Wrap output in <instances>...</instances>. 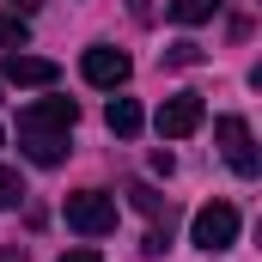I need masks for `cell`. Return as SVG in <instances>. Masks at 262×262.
<instances>
[{
    "mask_svg": "<svg viewBox=\"0 0 262 262\" xmlns=\"http://www.w3.org/2000/svg\"><path fill=\"white\" fill-rule=\"evenodd\" d=\"M67 226L79 232V238H110L116 232V195H104V189H79V195H67Z\"/></svg>",
    "mask_w": 262,
    "mask_h": 262,
    "instance_id": "6da1fadb",
    "label": "cell"
},
{
    "mask_svg": "<svg viewBox=\"0 0 262 262\" xmlns=\"http://www.w3.org/2000/svg\"><path fill=\"white\" fill-rule=\"evenodd\" d=\"M189 238H195V250H207V256L232 250L238 244V207L232 201H207L195 213V226H189Z\"/></svg>",
    "mask_w": 262,
    "mask_h": 262,
    "instance_id": "7a4b0ae2",
    "label": "cell"
},
{
    "mask_svg": "<svg viewBox=\"0 0 262 262\" xmlns=\"http://www.w3.org/2000/svg\"><path fill=\"white\" fill-rule=\"evenodd\" d=\"M213 140H220V152H226V165H232L238 177H256V171H262L256 134H250L244 116H220V122H213Z\"/></svg>",
    "mask_w": 262,
    "mask_h": 262,
    "instance_id": "3957f363",
    "label": "cell"
},
{
    "mask_svg": "<svg viewBox=\"0 0 262 262\" xmlns=\"http://www.w3.org/2000/svg\"><path fill=\"white\" fill-rule=\"evenodd\" d=\"M79 73H85V85H98V92H116V85H128L134 61L122 55V49H110V43H92V49H85V61H79Z\"/></svg>",
    "mask_w": 262,
    "mask_h": 262,
    "instance_id": "277c9868",
    "label": "cell"
},
{
    "mask_svg": "<svg viewBox=\"0 0 262 262\" xmlns=\"http://www.w3.org/2000/svg\"><path fill=\"white\" fill-rule=\"evenodd\" d=\"M18 152L49 171V165L67 159V128H43V122H25V116H18Z\"/></svg>",
    "mask_w": 262,
    "mask_h": 262,
    "instance_id": "5b68a950",
    "label": "cell"
},
{
    "mask_svg": "<svg viewBox=\"0 0 262 262\" xmlns=\"http://www.w3.org/2000/svg\"><path fill=\"white\" fill-rule=\"evenodd\" d=\"M201 116H207V104H201L195 92H177V98L159 104V134H165V140H183V134L201 128Z\"/></svg>",
    "mask_w": 262,
    "mask_h": 262,
    "instance_id": "8992f818",
    "label": "cell"
},
{
    "mask_svg": "<svg viewBox=\"0 0 262 262\" xmlns=\"http://www.w3.org/2000/svg\"><path fill=\"white\" fill-rule=\"evenodd\" d=\"M0 79H6V85H55L61 67L49 61V55H18V49H12V55L0 61Z\"/></svg>",
    "mask_w": 262,
    "mask_h": 262,
    "instance_id": "52a82bcc",
    "label": "cell"
},
{
    "mask_svg": "<svg viewBox=\"0 0 262 262\" xmlns=\"http://www.w3.org/2000/svg\"><path fill=\"white\" fill-rule=\"evenodd\" d=\"M25 122H43V128H67V134H73L79 104H73V98H37V104L25 110Z\"/></svg>",
    "mask_w": 262,
    "mask_h": 262,
    "instance_id": "ba28073f",
    "label": "cell"
},
{
    "mask_svg": "<svg viewBox=\"0 0 262 262\" xmlns=\"http://www.w3.org/2000/svg\"><path fill=\"white\" fill-rule=\"evenodd\" d=\"M104 122H110V134H116V140H134V134H140V122H146V110H140L134 98H110Z\"/></svg>",
    "mask_w": 262,
    "mask_h": 262,
    "instance_id": "9c48e42d",
    "label": "cell"
},
{
    "mask_svg": "<svg viewBox=\"0 0 262 262\" xmlns=\"http://www.w3.org/2000/svg\"><path fill=\"white\" fill-rule=\"evenodd\" d=\"M128 201L146 220H165V226H171V195H159V189H146V183H128Z\"/></svg>",
    "mask_w": 262,
    "mask_h": 262,
    "instance_id": "30bf717a",
    "label": "cell"
},
{
    "mask_svg": "<svg viewBox=\"0 0 262 262\" xmlns=\"http://www.w3.org/2000/svg\"><path fill=\"white\" fill-rule=\"evenodd\" d=\"M31 43V18L25 12H0V49H25Z\"/></svg>",
    "mask_w": 262,
    "mask_h": 262,
    "instance_id": "8fae6325",
    "label": "cell"
},
{
    "mask_svg": "<svg viewBox=\"0 0 262 262\" xmlns=\"http://www.w3.org/2000/svg\"><path fill=\"white\" fill-rule=\"evenodd\" d=\"M213 6L220 0H171V18L177 25H201V18H213Z\"/></svg>",
    "mask_w": 262,
    "mask_h": 262,
    "instance_id": "7c38bea8",
    "label": "cell"
},
{
    "mask_svg": "<svg viewBox=\"0 0 262 262\" xmlns=\"http://www.w3.org/2000/svg\"><path fill=\"white\" fill-rule=\"evenodd\" d=\"M18 195H25L18 171H12V165H0V207H18Z\"/></svg>",
    "mask_w": 262,
    "mask_h": 262,
    "instance_id": "4fadbf2b",
    "label": "cell"
},
{
    "mask_svg": "<svg viewBox=\"0 0 262 262\" xmlns=\"http://www.w3.org/2000/svg\"><path fill=\"white\" fill-rule=\"evenodd\" d=\"M140 250H146V256H165V250H171V226H152V232H146V244H140Z\"/></svg>",
    "mask_w": 262,
    "mask_h": 262,
    "instance_id": "5bb4252c",
    "label": "cell"
},
{
    "mask_svg": "<svg viewBox=\"0 0 262 262\" xmlns=\"http://www.w3.org/2000/svg\"><path fill=\"white\" fill-rule=\"evenodd\" d=\"M165 61H177V67H189V61H201V49H195V43H177V49H171V55H165Z\"/></svg>",
    "mask_w": 262,
    "mask_h": 262,
    "instance_id": "9a60e30c",
    "label": "cell"
},
{
    "mask_svg": "<svg viewBox=\"0 0 262 262\" xmlns=\"http://www.w3.org/2000/svg\"><path fill=\"white\" fill-rule=\"evenodd\" d=\"M61 262H104V256H98L92 244H79V250H61Z\"/></svg>",
    "mask_w": 262,
    "mask_h": 262,
    "instance_id": "2e32d148",
    "label": "cell"
},
{
    "mask_svg": "<svg viewBox=\"0 0 262 262\" xmlns=\"http://www.w3.org/2000/svg\"><path fill=\"white\" fill-rule=\"evenodd\" d=\"M0 262H31V250H25V244H6V250H0Z\"/></svg>",
    "mask_w": 262,
    "mask_h": 262,
    "instance_id": "e0dca14e",
    "label": "cell"
},
{
    "mask_svg": "<svg viewBox=\"0 0 262 262\" xmlns=\"http://www.w3.org/2000/svg\"><path fill=\"white\" fill-rule=\"evenodd\" d=\"M12 6H18V12H25V18H31V6H37V0H12Z\"/></svg>",
    "mask_w": 262,
    "mask_h": 262,
    "instance_id": "ac0fdd59",
    "label": "cell"
}]
</instances>
